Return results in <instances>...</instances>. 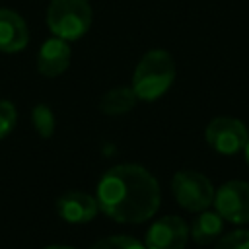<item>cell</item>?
<instances>
[{
    "label": "cell",
    "mask_w": 249,
    "mask_h": 249,
    "mask_svg": "<svg viewBox=\"0 0 249 249\" xmlns=\"http://www.w3.org/2000/svg\"><path fill=\"white\" fill-rule=\"evenodd\" d=\"M16 121H18L16 107L8 99H0V140L6 138L14 130Z\"/></svg>",
    "instance_id": "9a60e30c"
},
{
    "label": "cell",
    "mask_w": 249,
    "mask_h": 249,
    "mask_svg": "<svg viewBox=\"0 0 249 249\" xmlns=\"http://www.w3.org/2000/svg\"><path fill=\"white\" fill-rule=\"evenodd\" d=\"M103 214L121 224H140L160 208V185L142 165L121 163L103 173L95 193Z\"/></svg>",
    "instance_id": "6da1fadb"
},
{
    "label": "cell",
    "mask_w": 249,
    "mask_h": 249,
    "mask_svg": "<svg viewBox=\"0 0 249 249\" xmlns=\"http://www.w3.org/2000/svg\"><path fill=\"white\" fill-rule=\"evenodd\" d=\"M216 249H249V230H235L222 235Z\"/></svg>",
    "instance_id": "2e32d148"
},
{
    "label": "cell",
    "mask_w": 249,
    "mask_h": 249,
    "mask_svg": "<svg viewBox=\"0 0 249 249\" xmlns=\"http://www.w3.org/2000/svg\"><path fill=\"white\" fill-rule=\"evenodd\" d=\"M89 249H146V245H142L138 239L130 235H111L99 239Z\"/></svg>",
    "instance_id": "5bb4252c"
},
{
    "label": "cell",
    "mask_w": 249,
    "mask_h": 249,
    "mask_svg": "<svg viewBox=\"0 0 249 249\" xmlns=\"http://www.w3.org/2000/svg\"><path fill=\"white\" fill-rule=\"evenodd\" d=\"M29 41V31L23 18L8 8H0V51L18 53L25 49Z\"/></svg>",
    "instance_id": "30bf717a"
},
{
    "label": "cell",
    "mask_w": 249,
    "mask_h": 249,
    "mask_svg": "<svg viewBox=\"0 0 249 249\" xmlns=\"http://www.w3.org/2000/svg\"><path fill=\"white\" fill-rule=\"evenodd\" d=\"M175 200L189 212L206 210L214 202V187L210 179L193 169H181L171 179Z\"/></svg>",
    "instance_id": "277c9868"
},
{
    "label": "cell",
    "mask_w": 249,
    "mask_h": 249,
    "mask_svg": "<svg viewBox=\"0 0 249 249\" xmlns=\"http://www.w3.org/2000/svg\"><path fill=\"white\" fill-rule=\"evenodd\" d=\"M189 239V228L179 216L156 220L146 233V249H183Z\"/></svg>",
    "instance_id": "52a82bcc"
},
{
    "label": "cell",
    "mask_w": 249,
    "mask_h": 249,
    "mask_svg": "<svg viewBox=\"0 0 249 249\" xmlns=\"http://www.w3.org/2000/svg\"><path fill=\"white\" fill-rule=\"evenodd\" d=\"M206 144L224 156H233L241 152L249 140V132L239 119L233 117H216L208 123L204 130Z\"/></svg>",
    "instance_id": "5b68a950"
},
{
    "label": "cell",
    "mask_w": 249,
    "mask_h": 249,
    "mask_svg": "<svg viewBox=\"0 0 249 249\" xmlns=\"http://www.w3.org/2000/svg\"><path fill=\"white\" fill-rule=\"evenodd\" d=\"M97 200L82 191H68L56 198V212L64 222L86 224L97 214Z\"/></svg>",
    "instance_id": "ba28073f"
},
{
    "label": "cell",
    "mask_w": 249,
    "mask_h": 249,
    "mask_svg": "<svg viewBox=\"0 0 249 249\" xmlns=\"http://www.w3.org/2000/svg\"><path fill=\"white\" fill-rule=\"evenodd\" d=\"M175 80V62L163 49L148 51L134 68L132 89L138 99L154 101L161 97Z\"/></svg>",
    "instance_id": "7a4b0ae2"
},
{
    "label": "cell",
    "mask_w": 249,
    "mask_h": 249,
    "mask_svg": "<svg viewBox=\"0 0 249 249\" xmlns=\"http://www.w3.org/2000/svg\"><path fill=\"white\" fill-rule=\"evenodd\" d=\"M216 212L231 224H249V183L228 181L214 193Z\"/></svg>",
    "instance_id": "8992f818"
},
{
    "label": "cell",
    "mask_w": 249,
    "mask_h": 249,
    "mask_svg": "<svg viewBox=\"0 0 249 249\" xmlns=\"http://www.w3.org/2000/svg\"><path fill=\"white\" fill-rule=\"evenodd\" d=\"M224 230V218L218 212H208V210H200V214L193 220L189 235L200 243V245H208L214 239L220 237Z\"/></svg>",
    "instance_id": "8fae6325"
},
{
    "label": "cell",
    "mask_w": 249,
    "mask_h": 249,
    "mask_svg": "<svg viewBox=\"0 0 249 249\" xmlns=\"http://www.w3.org/2000/svg\"><path fill=\"white\" fill-rule=\"evenodd\" d=\"M47 23L54 37L80 39L91 25V8L88 0H53L47 10Z\"/></svg>",
    "instance_id": "3957f363"
},
{
    "label": "cell",
    "mask_w": 249,
    "mask_h": 249,
    "mask_svg": "<svg viewBox=\"0 0 249 249\" xmlns=\"http://www.w3.org/2000/svg\"><path fill=\"white\" fill-rule=\"evenodd\" d=\"M31 123L35 126V130L39 132V136H43V138L53 136V132H54V115H53L49 105H45V103L35 105L33 111H31Z\"/></svg>",
    "instance_id": "4fadbf2b"
},
{
    "label": "cell",
    "mask_w": 249,
    "mask_h": 249,
    "mask_svg": "<svg viewBox=\"0 0 249 249\" xmlns=\"http://www.w3.org/2000/svg\"><path fill=\"white\" fill-rule=\"evenodd\" d=\"M136 93L132 88H113L99 99V109L103 115H124L128 113L136 103Z\"/></svg>",
    "instance_id": "7c38bea8"
},
{
    "label": "cell",
    "mask_w": 249,
    "mask_h": 249,
    "mask_svg": "<svg viewBox=\"0 0 249 249\" xmlns=\"http://www.w3.org/2000/svg\"><path fill=\"white\" fill-rule=\"evenodd\" d=\"M70 64V47L64 39L60 37H51L47 39L37 54V70L47 76L54 78L60 76Z\"/></svg>",
    "instance_id": "9c48e42d"
},
{
    "label": "cell",
    "mask_w": 249,
    "mask_h": 249,
    "mask_svg": "<svg viewBox=\"0 0 249 249\" xmlns=\"http://www.w3.org/2000/svg\"><path fill=\"white\" fill-rule=\"evenodd\" d=\"M243 152H245V160H247V165H249V140H247V144H245Z\"/></svg>",
    "instance_id": "ac0fdd59"
},
{
    "label": "cell",
    "mask_w": 249,
    "mask_h": 249,
    "mask_svg": "<svg viewBox=\"0 0 249 249\" xmlns=\"http://www.w3.org/2000/svg\"><path fill=\"white\" fill-rule=\"evenodd\" d=\"M45 249H74V247H70V245H49Z\"/></svg>",
    "instance_id": "e0dca14e"
}]
</instances>
